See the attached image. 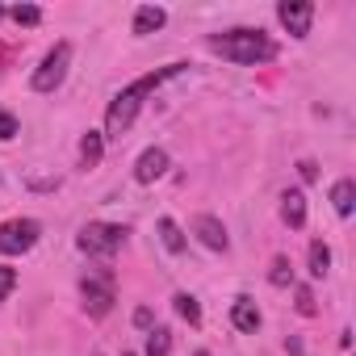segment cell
<instances>
[{"label": "cell", "instance_id": "cell-2", "mask_svg": "<svg viewBox=\"0 0 356 356\" xmlns=\"http://www.w3.org/2000/svg\"><path fill=\"white\" fill-rule=\"evenodd\" d=\"M210 51L239 63V67H256L277 59V42L264 30H227V34H210Z\"/></svg>", "mask_w": 356, "mask_h": 356}, {"label": "cell", "instance_id": "cell-17", "mask_svg": "<svg viewBox=\"0 0 356 356\" xmlns=\"http://www.w3.org/2000/svg\"><path fill=\"white\" fill-rule=\"evenodd\" d=\"M172 352V331L168 327H151L147 331V356H168Z\"/></svg>", "mask_w": 356, "mask_h": 356}, {"label": "cell", "instance_id": "cell-19", "mask_svg": "<svg viewBox=\"0 0 356 356\" xmlns=\"http://www.w3.org/2000/svg\"><path fill=\"white\" fill-rule=\"evenodd\" d=\"M268 281H273L277 289H285V285L293 281V268H289V260H285V256H277V260H273V268H268Z\"/></svg>", "mask_w": 356, "mask_h": 356}, {"label": "cell", "instance_id": "cell-5", "mask_svg": "<svg viewBox=\"0 0 356 356\" xmlns=\"http://www.w3.org/2000/svg\"><path fill=\"white\" fill-rule=\"evenodd\" d=\"M42 235V222L34 218H9V222H0V256H22L38 243Z\"/></svg>", "mask_w": 356, "mask_h": 356}, {"label": "cell", "instance_id": "cell-27", "mask_svg": "<svg viewBox=\"0 0 356 356\" xmlns=\"http://www.w3.org/2000/svg\"><path fill=\"white\" fill-rule=\"evenodd\" d=\"M122 356H134V352H122Z\"/></svg>", "mask_w": 356, "mask_h": 356}, {"label": "cell", "instance_id": "cell-16", "mask_svg": "<svg viewBox=\"0 0 356 356\" xmlns=\"http://www.w3.org/2000/svg\"><path fill=\"white\" fill-rule=\"evenodd\" d=\"M327 268H331V248H327L323 239H314V243H310V277H318V281H323V277H327Z\"/></svg>", "mask_w": 356, "mask_h": 356}, {"label": "cell", "instance_id": "cell-26", "mask_svg": "<svg viewBox=\"0 0 356 356\" xmlns=\"http://www.w3.org/2000/svg\"><path fill=\"white\" fill-rule=\"evenodd\" d=\"M197 356H210V352H197Z\"/></svg>", "mask_w": 356, "mask_h": 356}, {"label": "cell", "instance_id": "cell-1", "mask_svg": "<svg viewBox=\"0 0 356 356\" xmlns=\"http://www.w3.org/2000/svg\"><path fill=\"white\" fill-rule=\"evenodd\" d=\"M189 63H168V67H155V72H147V76H138V80H130L113 101H109V109H105V134L101 138H122L126 130H130V122L138 118V109H143V101L163 84V80H172V76H181Z\"/></svg>", "mask_w": 356, "mask_h": 356}, {"label": "cell", "instance_id": "cell-14", "mask_svg": "<svg viewBox=\"0 0 356 356\" xmlns=\"http://www.w3.org/2000/svg\"><path fill=\"white\" fill-rule=\"evenodd\" d=\"M331 206H335L339 218H348L352 206H356V185H352V181H335V189H331Z\"/></svg>", "mask_w": 356, "mask_h": 356}, {"label": "cell", "instance_id": "cell-9", "mask_svg": "<svg viewBox=\"0 0 356 356\" xmlns=\"http://www.w3.org/2000/svg\"><path fill=\"white\" fill-rule=\"evenodd\" d=\"M193 235H197L210 252H227V248H231V235H227V227H222L214 214H197V218H193Z\"/></svg>", "mask_w": 356, "mask_h": 356}, {"label": "cell", "instance_id": "cell-20", "mask_svg": "<svg viewBox=\"0 0 356 356\" xmlns=\"http://www.w3.org/2000/svg\"><path fill=\"white\" fill-rule=\"evenodd\" d=\"M9 17H13L17 26H38V22H42V9H34V5H17V9H9Z\"/></svg>", "mask_w": 356, "mask_h": 356}, {"label": "cell", "instance_id": "cell-21", "mask_svg": "<svg viewBox=\"0 0 356 356\" xmlns=\"http://www.w3.org/2000/svg\"><path fill=\"white\" fill-rule=\"evenodd\" d=\"M17 289V268H9V264H0V302H5L9 293Z\"/></svg>", "mask_w": 356, "mask_h": 356}, {"label": "cell", "instance_id": "cell-22", "mask_svg": "<svg viewBox=\"0 0 356 356\" xmlns=\"http://www.w3.org/2000/svg\"><path fill=\"white\" fill-rule=\"evenodd\" d=\"M17 130H22V126H17V118H13L9 109H0V143H9V138H17Z\"/></svg>", "mask_w": 356, "mask_h": 356}, {"label": "cell", "instance_id": "cell-13", "mask_svg": "<svg viewBox=\"0 0 356 356\" xmlns=\"http://www.w3.org/2000/svg\"><path fill=\"white\" fill-rule=\"evenodd\" d=\"M159 239H163V248L172 252V256H181L185 248H189V239H185V231L176 227L172 218H159Z\"/></svg>", "mask_w": 356, "mask_h": 356}, {"label": "cell", "instance_id": "cell-23", "mask_svg": "<svg viewBox=\"0 0 356 356\" xmlns=\"http://www.w3.org/2000/svg\"><path fill=\"white\" fill-rule=\"evenodd\" d=\"M318 306H314V293L306 289V285H298V314H314Z\"/></svg>", "mask_w": 356, "mask_h": 356}, {"label": "cell", "instance_id": "cell-15", "mask_svg": "<svg viewBox=\"0 0 356 356\" xmlns=\"http://www.w3.org/2000/svg\"><path fill=\"white\" fill-rule=\"evenodd\" d=\"M101 151H105V138H101L97 130H88L84 143H80V159H84V168H97V163H101Z\"/></svg>", "mask_w": 356, "mask_h": 356}, {"label": "cell", "instance_id": "cell-12", "mask_svg": "<svg viewBox=\"0 0 356 356\" xmlns=\"http://www.w3.org/2000/svg\"><path fill=\"white\" fill-rule=\"evenodd\" d=\"M163 22H168V13L159 5H138L134 9V34H155V30H163Z\"/></svg>", "mask_w": 356, "mask_h": 356}, {"label": "cell", "instance_id": "cell-28", "mask_svg": "<svg viewBox=\"0 0 356 356\" xmlns=\"http://www.w3.org/2000/svg\"><path fill=\"white\" fill-rule=\"evenodd\" d=\"M0 17H5V9H0Z\"/></svg>", "mask_w": 356, "mask_h": 356}, {"label": "cell", "instance_id": "cell-10", "mask_svg": "<svg viewBox=\"0 0 356 356\" xmlns=\"http://www.w3.org/2000/svg\"><path fill=\"white\" fill-rule=\"evenodd\" d=\"M281 218H285L293 231L306 227V193H302V189H289V193L281 197Z\"/></svg>", "mask_w": 356, "mask_h": 356}, {"label": "cell", "instance_id": "cell-7", "mask_svg": "<svg viewBox=\"0 0 356 356\" xmlns=\"http://www.w3.org/2000/svg\"><path fill=\"white\" fill-rule=\"evenodd\" d=\"M80 293H84V306H88V314H109L113 310V281L109 277H84L80 281Z\"/></svg>", "mask_w": 356, "mask_h": 356}, {"label": "cell", "instance_id": "cell-6", "mask_svg": "<svg viewBox=\"0 0 356 356\" xmlns=\"http://www.w3.org/2000/svg\"><path fill=\"white\" fill-rule=\"evenodd\" d=\"M277 17H281V26H285L293 38H306V34H310V22H314V5H310V0H281V5H277Z\"/></svg>", "mask_w": 356, "mask_h": 356}, {"label": "cell", "instance_id": "cell-25", "mask_svg": "<svg viewBox=\"0 0 356 356\" xmlns=\"http://www.w3.org/2000/svg\"><path fill=\"white\" fill-rule=\"evenodd\" d=\"M134 327H143V331H151V327H155V314H151L147 306H138V310H134Z\"/></svg>", "mask_w": 356, "mask_h": 356}, {"label": "cell", "instance_id": "cell-24", "mask_svg": "<svg viewBox=\"0 0 356 356\" xmlns=\"http://www.w3.org/2000/svg\"><path fill=\"white\" fill-rule=\"evenodd\" d=\"M298 172H302V181H306V185H314V181H318V163H314V159H302V163H298Z\"/></svg>", "mask_w": 356, "mask_h": 356}, {"label": "cell", "instance_id": "cell-18", "mask_svg": "<svg viewBox=\"0 0 356 356\" xmlns=\"http://www.w3.org/2000/svg\"><path fill=\"white\" fill-rule=\"evenodd\" d=\"M172 302H176V314H181L189 327H197V323H202V306H197V298H193V293H176Z\"/></svg>", "mask_w": 356, "mask_h": 356}, {"label": "cell", "instance_id": "cell-4", "mask_svg": "<svg viewBox=\"0 0 356 356\" xmlns=\"http://www.w3.org/2000/svg\"><path fill=\"white\" fill-rule=\"evenodd\" d=\"M126 227H118V222H88L84 231H80V252H88V256H101V260H109L122 243H126Z\"/></svg>", "mask_w": 356, "mask_h": 356}, {"label": "cell", "instance_id": "cell-3", "mask_svg": "<svg viewBox=\"0 0 356 356\" xmlns=\"http://www.w3.org/2000/svg\"><path fill=\"white\" fill-rule=\"evenodd\" d=\"M67 63H72V42H55V47L42 55V63H38L30 88H34V92H55V88L63 84V76H67Z\"/></svg>", "mask_w": 356, "mask_h": 356}, {"label": "cell", "instance_id": "cell-8", "mask_svg": "<svg viewBox=\"0 0 356 356\" xmlns=\"http://www.w3.org/2000/svg\"><path fill=\"white\" fill-rule=\"evenodd\" d=\"M163 172H168V151L163 147H147L138 155V163H134V181L138 185H155Z\"/></svg>", "mask_w": 356, "mask_h": 356}, {"label": "cell", "instance_id": "cell-11", "mask_svg": "<svg viewBox=\"0 0 356 356\" xmlns=\"http://www.w3.org/2000/svg\"><path fill=\"white\" fill-rule=\"evenodd\" d=\"M231 323H235V331H256L260 327V310H256V302L252 298H235V306H231Z\"/></svg>", "mask_w": 356, "mask_h": 356}]
</instances>
